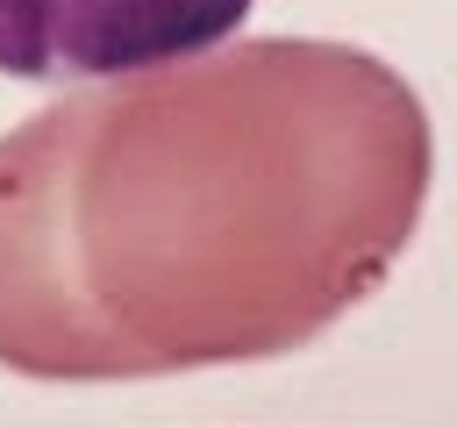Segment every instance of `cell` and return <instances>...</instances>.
<instances>
[{"label":"cell","mask_w":457,"mask_h":428,"mask_svg":"<svg viewBox=\"0 0 457 428\" xmlns=\"http://www.w3.org/2000/svg\"><path fill=\"white\" fill-rule=\"evenodd\" d=\"M414 86L321 36L100 71L0 136V371L43 385L264 364L407 257Z\"/></svg>","instance_id":"obj_1"},{"label":"cell","mask_w":457,"mask_h":428,"mask_svg":"<svg viewBox=\"0 0 457 428\" xmlns=\"http://www.w3.org/2000/svg\"><path fill=\"white\" fill-rule=\"evenodd\" d=\"M250 0H64L57 7V71H129L179 50L221 43Z\"/></svg>","instance_id":"obj_2"},{"label":"cell","mask_w":457,"mask_h":428,"mask_svg":"<svg viewBox=\"0 0 457 428\" xmlns=\"http://www.w3.org/2000/svg\"><path fill=\"white\" fill-rule=\"evenodd\" d=\"M57 7L64 0H0V71L7 78L57 71Z\"/></svg>","instance_id":"obj_3"}]
</instances>
